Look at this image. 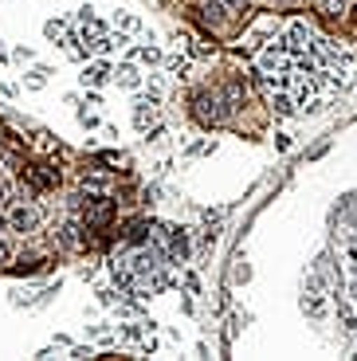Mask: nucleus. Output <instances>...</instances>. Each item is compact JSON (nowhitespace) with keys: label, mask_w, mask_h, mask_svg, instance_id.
<instances>
[{"label":"nucleus","mask_w":357,"mask_h":361,"mask_svg":"<svg viewBox=\"0 0 357 361\" xmlns=\"http://www.w3.org/2000/svg\"><path fill=\"white\" fill-rule=\"evenodd\" d=\"M83 87H106L110 79H114V67H110L106 59H94V63H87V67H83Z\"/></svg>","instance_id":"6"},{"label":"nucleus","mask_w":357,"mask_h":361,"mask_svg":"<svg viewBox=\"0 0 357 361\" xmlns=\"http://www.w3.org/2000/svg\"><path fill=\"white\" fill-rule=\"evenodd\" d=\"M307 314L310 318H326V299H322V291H318V279H310V295H307Z\"/></svg>","instance_id":"9"},{"label":"nucleus","mask_w":357,"mask_h":361,"mask_svg":"<svg viewBox=\"0 0 357 361\" xmlns=\"http://www.w3.org/2000/svg\"><path fill=\"white\" fill-rule=\"evenodd\" d=\"M192 114H197L200 126H224V118H228L224 90H197L192 94Z\"/></svg>","instance_id":"1"},{"label":"nucleus","mask_w":357,"mask_h":361,"mask_svg":"<svg viewBox=\"0 0 357 361\" xmlns=\"http://www.w3.org/2000/svg\"><path fill=\"white\" fill-rule=\"evenodd\" d=\"M114 28H118L122 36H138V31H141V20L134 16V12H118V16H114Z\"/></svg>","instance_id":"12"},{"label":"nucleus","mask_w":357,"mask_h":361,"mask_svg":"<svg viewBox=\"0 0 357 361\" xmlns=\"http://www.w3.org/2000/svg\"><path fill=\"white\" fill-rule=\"evenodd\" d=\"M318 12H322V16H346L349 0H318Z\"/></svg>","instance_id":"13"},{"label":"nucleus","mask_w":357,"mask_h":361,"mask_svg":"<svg viewBox=\"0 0 357 361\" xmlns=\"http://www.w3.org/2000/svg\"><path fill=\"white\" fill-rule=\"evenodd\" d=\"M16 263V248L8 240H0V267H12Z\"/></svg>","instance_id":"16"},{"label":"nucleus","mask_w":357,"mask_h":361,"mask_svg":"<svg viewBox=\"0 0 357 361\" xmlns=\"http://www.w3.org/2000/svg\"><path fill=\"white\" fill-rule=\"evenodd\" d=\"M83 189L87 192H106L110 189V173L106 169H87L83 173Z\"/></svg>","instance_id":"10"},{"label":"nucleus","mask_w":357,"mask_h":361,"mask_svg":"<svg viewBox=\"0 0 357 361\" xmlns=\"http://www.w3.org/2000/svg\"><path fill=\"white\" fill-rule=\"evenodd\" d=\"M185 291H189V295H197V291H200V279L192 275V271H185Z\"/></svg>","instance_id":"18"},{"label":"nucleus","mask_w":357,"mask_h":361,"mask_svg":"<svg viewBox=\"0 0 357 361\" xmlns=\"http://www.w3.org/2000/svg\"><path fill=\"white\" fill-rule=\"evenodd\" d=\"M24 180L31 189H55L59 185V169H51V165H24Z\"/></svg>","instance_id":"5"},{"label":"nucleus","mask_w":357,"mask_h":361,"mask_svg":"<svg viewBox=\"0 0 357 361\" xmlns=\"http://www.w3.org/2000/svg\"><path fill=\"white\" fill-rule=\"evenodd\" d=\"M130 55H134L138 63H161V59H165V55H161V48H153V40H149V43H134V48H130Z\"/></svg>","instance_id":"11"},{"label":"nucleus","mask_w":357,"mask_h":361,"mask_svg":"<svg viewBox=\"0 0 357 361\" xmlns=\"http://www.w3.org/2000/svg\"><path fill=\"white\" fill-rule=\"evenodd\" d=\"M24 83H28V87H31V90H43V83H48V71H43V67H36V71H28V79H24Z\"/></svg>","instance_id":"15"},{"label":"nucleus","mask_w":357,"mask_h":361,"mask_svg":"<svg viewBox=\"0 0 357 361\" xmlns=\"http://www.w3.org/2000/svg\"><path fill=\"white\" fill-rule=\"evenodd\" d=\"M267 106L279 114V118H290V114L298 111L295 106V94H290L287 87H279V90H267Z\"/></svg>","instance_id":"7"},{"label":"nucleus","mask_w":357,"mask_h":361,"mask_svg":"<svg viewBox=\"0 0 357 361\" xmlns=\"http://www.w3.org/2000/svg\"><path fill=\"white\" fill-rule=\"evenodd\" d=\"M36 146H40L43 153H59V141L51 138V134H36Z\"/></svg>","instance_id":"17"},{"label":"nucleus","mask_w":357,"mask_h":361,"mask_svg":"<svg viewBox=\"0 0 357 361\" xmlns=\"http://www.w3.org/2000/svg\"><path fill=\"white\" fill-rule=\"evenodd\" d=\"M75 28H79V40L87 43V51L94 48V43H99L102 36H106V24H102V20H99V16H94L90 8H83L79 16H75Z\"/></svg>","instance_id":"3"},{"label":"nucleus","mask_w":357,"mask_h":361,"mask_svg":"<svg viewBox=\"0 0 357 361\" xmlns=\"http://www.w3.org/2000/svg\"><path fill=\"white\" fill-rule=\"evenodd\" d=\"M349 306H354V311H357V279L349 283Z\"/></svg>","instance_id":"20"},{"label":"nucleus","mask_w":357,"mask_h":361,"mask_svg":"<svg viewBox=\"0 0 357 361\" xmlns=\"http://www.w3.org/2000/svg\"><path fill=\"white\" fill-rule=\"evenodd\" d=\"M354 20H357V4H354Z\"/></svg>","instance_id":"21"},{"label":"nucleus","mask_w":357,"mask_h":361,"mask_svg":"<svg viewBox=\"0 0 357 361\" xmlns=\"http://www.w3.org/2000/svg\"><path fill=\"white\" fill-rule=\"evenodd\" d=\"M165 67H169V75H173V79H185V71H189V59H185V55H169Z\"/></svg>","instance_id":"14"},{"label":"nucleus","mask_w":357,"mask_h":361,"mask_svg":"<svg viewBox=\"0 0 357 361\" xmlns=\"http://www.w3.org/2000/svg\"><path fill=\"white\" fill-rule=\"evenodd\" d=\"M8 228L28 236V232L40 228V208H31V204H12L8 208Z\"/></svg>","instance_id":"4"},{"label":"nucleus","mask_w":357,"mask_h":361,"mask_svg":"<svg viewBox=\"0 0 357 361\" xmlns=\"http://www.w3.org/2000/svg\"><path fill=\"white\" fill-rule=\"evenodd\" d=\"M12 59H16V63H28L31 51H28V48H16V51H12Z\"/></svg>","instance_id":"19"},{"label":"nucleus","mask_w":357,"mask_h":361,"mask_svg":"<svg viewBox=\"0 0 357 361\" xmlns=\"http://www.w3.org/2000/svg\"><path fill=\"white\" fill-rule=\"evenodd\" d=\"M189 251H192V240H189V232H185V228H169L165 232V243H161L165 263L181 267V263H189Z\"/></svg>","instance_id":"2"},{"label":"nucleus","mask_w":357,"mask_h":361,"mask_svg":"<svg viewBox=\"0 0 357 361\" xmlns=\"http://www.w3.org/2000/svg\"><path fill=\"white\" fill-rule=\"evenodd\" d=\"M114 79H118V87H126V90H138L141 87V75H138V67H134V63H118V67H114Z\"/></svg>","instance_id":"8"}]
</instances>
